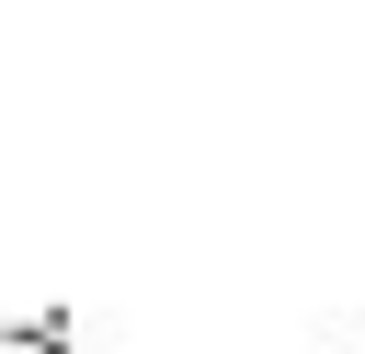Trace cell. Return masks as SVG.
<instances>
[{"label": "cell", "mask_w": 365, "mask_h": 354, "mask_svg": "<svg viewBox=\"0 0 365 354\" xmlns=\"http://www.w3.org/2000/svg\"><path fill=\"white\" fill-rule=\"evenodd\" d=\"M0 354H80V343H68V308H34V320H0Z\"/></svg>", "instance_id": "6da1fadb"}]
</instances>
